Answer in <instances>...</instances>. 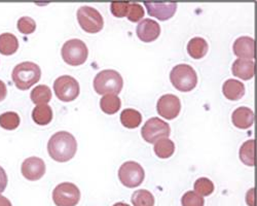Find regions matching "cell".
<instances>
[{"instance_id": "30bf717a", "label": "cell", "mask_w": 257, "mask_h": 206, "mask_svg": "<svg viewBox=\"0 0 257 206\" xmlns=\"http://www.w3.org/2000/svg\"><path fill=\"white\" fill-rule=\"evenodd\" d=\"M170 134V125L160 118L149 119L141 129V135L148 143H156L161 138L169 137Z\"/></svg>"}, {"instance_id": "d6a6232c", "label": "cell", "mask_w": 257, "mask_h": 206, "mask_svg": "<svg viewBox=\"0 0 257 206\" xmlns=\"http://www.w3.org/2000/svg\"><path fill=\"white\" fill-rule=\"evenodd\" d=\"M128 5L130 3H112L110 5V10L111 13L114 17L116 18H123L126 17L127 15V10H128Z\"/></svg>"}, {"instance_id": "e0dca14e", "label": "cell", "mask_w": 257, "mask_h": 206, "mask_svg": "<svg viewBox=\"0 0 257 206\" xmlns=\"http://www.w3.org/2000/svg\"><path fill=\"white\" fill-rule=\"evenodd\" d=\"M232 74L242 79H251L255 74V63L253 60L237 59L231 67Z\"/></svg>"}, {"instance_id": "f1b7e54d", "label": "cell", "mask_w": 257, "mask_h": 206, "mask_svg": "<svg viewBox=\"0 0 257 206\" xmlns=\"http://www.w3.org/2000/svg\"><path fill=\"white\" fill-rule=\"evenodd\" d=\"M195 192L201 196H209L214 192V183L207 177H200L195 182Z\"/></svg>"}, {"instance_id": "83f0119b", "label": "cell", "mask_w": 257, "mask_h": 206, "mask_svg": "<svg viewBox=\"0 0 257 206\" xmlns=\"http://www.w3.org/2000/svg\"><path fill=\"white\" fill-rule=\"evenodd\" d=\"M20 117L15 112H7L0 115V127L6 130H15L20 125Z\"/></svg>"}, {"instance_id": "f546056e", "label": "cell", "mask_w": 257, "mask_h": 206, "mask_svg": "<svg viewBox=\"0 0 257 206\" xmlns=\"http://www.w3.org/2000/svg\"><path fill=\"white\" fill-rule=\"evenodd\" d=\"M181 204L182 206H204L205 200L195 191H188L182 196Z\"/></svg>"}, {"instance_id": "7a4b0ae2", "label": "cell", "mask_w": 257, "mask_h": 206, "mask_svg": "<svg viewBox=\"0 0 257 206\" xmlns=\"http://www.w3.org/2000/svg\"><path fill=\"white\" fill-rule=\"evenodd\" d=\"M41 76L40 67L33 62L26 61L18 64L12 73V78L15 86L20 90H28L36 82L39 81Z\"/></svg>"}, {"instance_id": "1f68e13d", "label": "cell", "mask_w": 257, "mask_h": 206, "mask_svg": "<svg viewBox=\"0 0 257 206\" xmlns=\"http://www.w3.org/2000/svg\"><path fill=\"white\" fill-rule=\"evenodd\" d=\"M144 17V9L141 5L136 3H130L128 5L126 18L131 22H139V21Z\"/></svg>"}, {"instance_id": "d6986e66", "label": "cell", "mask_w": 257, "mask_h": 206, "mask_svg": "<svg viewBox=\"0 0 257 206\" xmlns=\"http://www.w3.org/2000/svg\"><path fill=\"white\" fill-rule=\"evenodd\" d=\"M208 52V43L203 37L191 38L187 44V53L194 59H202Z\"/></svg>"}, {"instance_id": "e575fe53", "label": "cell", "mask_w": 257, "mask_h": 206, "mask_svg": "<svg viewBox=\"0 0 257 206\" xmlns=\"http://www.w3.org/2000/svg\"><path fill=\"white\" fill-rule=\"evenodd\" d=\"M8 95V89L5 82L3 80H0V102L4 101Z\"/></svg>"}, {"instance_id": "d590c367", "label": "cell", "mask_w": 257, "mask_h": 206, "mask_svg": "<svg viewBox=\"0 0 257 206\" xmlns=\"http://www.w3.org/2000/svg\"><path fill=\"white\" fill-rule=\"evenodd\" d=\"M246 202L249 206H254V189H251L246 195Z\"/></svg>"}, {"instance_id": "836d02e7", "label": "cell", "mask_w": 257, "mask_h": 206, "mask_svg": "<svg viewBox=\"0 0 257 206\" xmlns=\"http://www.w3.org/2000/svg\"><path fill=\"white\" fill-rule=\"evenodd\" d=\"M8 185V175L6 173V170L0 166V194L4 193Z\"/></svg>"}, {"instance_id": "9c48e42d", "label": "cell", "mask_w": 257, "mask_h": 206, "mask_svg": "<svg viewBox=\"0 0 257 206\" xmlns=\"http://www.w3.org/2000/svg\"><path fill=\"white\" fill-rule=\"evenodd\" d=\"M54 91L58 99L63 102H70L78 97L80 87L74 77L70 75H62L55 80Z\"/></svg>"}, {"instance_id": "8d00e7d4", "label": "cell", "mask_w": 257, "mask_h": 206, "mask_svg": "<svg viewBox=\"0 0 257 206\" xmlns=\"http://www.w3.org/2000/svg\"><path fill=\"white\" fill-rule=\"evenodd\" d=\"M0 206H13V205L8 198H6L5 196L0 194Z\"/></svg>"}, {"instance_id": "7c38bea8", "label": "cell", "mask_w": 257, "mask_h": 206, "mask_svg": "<svg viewBox=\"0 0 257 206\" xmlns=\"http://www.w3.org/2000/svg\"><path fill=\"white\" fill-rule=\"evenodd\" d=\"M23 176L31 181L40 179L46 173V163L38 157L27 158L21 167Z\"/></svg>"}, {"instance_id": "74e56055", "label": "cell", "mask_w": 257, "mask_h": 206, "mask_svg": "<svg viewBox=\"0 0 257 206\" xmlns=\"http://www.w3.org/2000/svg\"><path fill=\"white\" fill-rule=\"evenodd\" d=\"M113 206H130V205L126 204V203H123V202H117Z\"/></svg>"}, {"instance_id": "9a60e30c", "label": "cell", "mask_w": 257, "mask_h": 206, "mask_svg": "<svg viewBox=\"0 0 257 206\" xmlns=\"http://www.w3.org/2000/svg\"><path fill=\"white\" fill-rule=\"evenodd\" d=\"M232 50L239 59L253 60L255 57V41L250 36H241L235 39Z\"/></svg>"}, {"instance_id": "4fadbf2b", "label": "cell", "mask_w": 257, "mask_h": 206, "mask_svg": "<svg viewBox=\"0 0 257 206\" xmlns=\"http://www.w3.org/2000/svg\"><path fill=\"white\" fill-rule=\"evenodd\" d=\"M136 33L143 43H152L161 34V26L153 19H144L137 25Z\"/></svg>"}, {"instance_id": "ffe728a7", "label": "cell", "mask_w": 257, "mask_h": 206, "mask_svg": "<svg viewBox=\"0 0 257 206\" xmlns=\"http://www.w3.org/2000/svg\"><path fill=\"white\" fill-rule=\"evenodd\" d=\"M120 122L122 126L127 129H135L140 126L142 122L141 114L133 109L123 110L120 114Z\"/></svg>"}, {"instance_id": "d4e9b609", "label": "cell", "mask_w": 257, "mask_h": 206, "mask_svg": "<svg viewBox=\"0 0 257 206\" xmlns=\"http://www.w3.org/2000/svg\"><path fill=\"white\" fill-rule=\"evenodd\" d=\"M30 97L36 106L47 105L52 99V91L47 85H39L31 91Z\"/></svg>"}, {"instance_id": "8fae6325", "label": "cell", "mask_w": 257, "mask_h": 206, "mask_svg": "<svg viewBox=\"0 0 257 206\" xmlns=\"http://www.w3.org/2000/svg\"><path fill=\"white\" fill-rule=\"evenodd\" d=\"M157 111L166 120H173L178 117L181 111L180 99L173 94H165L158 101Z\"/></svg>"}, {"instance_id": "52a82bcc", "label": "cell", "mask_w": 257, "mask_h": 206, "mask_svg": "<svg viewBox=\"0 0 257 206\" xmlns=\"http://www.w3.org/2000/svg\"><path fill=\"white\" fill-rule=\"evenodd\" d=\"M77 21L85 32L98 33L103 29L104 20L102 15L92 7H81L77 11Z\"/></svg>"}, {"instance_id": "603a6c76", "label": "cell", "mask_w": 257, "mask_h": 206, "mask_svg": "<svg viewBox=\"0 0 257 206\" xmlns=\"http://www.w3.org/2000/svg\"><path fill=\"white\" fill-rule=\"evenodd\" d=\"M32 119L39 126L49 125L53 120V111L47 105L37 106L32 112Z\"/></svg>"}, {"instance_id": "7402d4cb", "label": "cell", "mask_w": 257, "mask_h": 206, "mask_svg": "<svg viewBox=\"0 0 257 206\" xmlns=\"http://www.w3.org/2000/svg\"><path fill=\"white\" fill-rule=\"evenodd\" d=\"M121 107V101L118 96L113 94L104 95L100 100V108L103 113L107 115L116 114Z\"/></svg>"}, {"instance_id": "484cf974", "label": "cell", "mask_w": 257, "mask_h": 206, "mask_svg": "<svg viewBox=\"0 0 257 206\" xmlns=\"http://www.w3.org/2000/svg\"><path fill=\"white\" fill-rule=\"evenodd\" d=\"M254 151H255V141L253 139L245 141L239 152V156L241 161L247 165V166H254L255 165V157H254Z\"/></svg>"}, {"instance_id": "5bb4252c", "label": "cell", "mask_w": 257, "mask_h": 206, "mask_svg": "<svg viewBox=\"0 0 257 206\" xmlns=\"http://www.w3.org/2000/svg\"><path fill=\"white\" fill-rule=\"evenodd\" d=\"M148 15L155 17L160 21H167L172 18L177 10V4H160L145 3L144 4Z\"/></svg>"}, {"instance_id": "6da1fadb", "label": "cell", "mask_w": 257, "mask_h": 206, "mask_svg": "<svg viewBox=\"0 0 257 206\" xmlns=\"http://www.w3.org/2000/svg\"><path fill=\"white\" fill-rule=\"evenodd\" d=\"M77 142L75 137L66 131L55 133L48 142L50 157L57 162H68L76 154Z\"/></svg>"}, {"instance_id": "4316f807", "label": "cell", "mask_w": 257, "mask_h": 206, "mask_svg": "<svg viewBox=\"0 0 257 206\" xmlns=\"http://www.w3.org/2000/svg\"><path fill=\"white\" fill-rule=\"evenodd\" d=\"M131 200L134 206H155V197L147 190L135 191Z\"/></svg>"}, {"instance_id": "2e32d148", "label": "cell", "mask_w": 257, "mask_h": 206, "mask_svg": "<svg viewBox=\"0 0 257 206\" xmlns=\"http://www.w3.org/2000/svg\"><path fill=\"white\" fill-rule=\"evenodd\" d=\"M231 121L233 126L239 129L250 128L254 123L253 111L249 108L241 107L232 113Z\"/></svg>"}, {"instance_id": "ac0fdd59", "label": "cell", "mask_w": 257, "mask_h": 206, "mask_svg": "<svg viewBox=\"0 0 257 206\" xmlns=\"http://www.w3.org/2000/svg\"><path fill=\"white\" fill-rule=\"evenodd\" d=\"M223 95L231 101L240 100L245 95V86L238 79L229 78L224 81L222 86Z\"/></svg>"}, {"instance_id": "5b68a950", "label": "cell", "mask_w": 257, "mask_h": 206, "mask_svg": "<svg viewBox=\"0 0 257 206\" xmlns=\"http://www.w3.org/2000/svg\"><path fill=\"white\" fill-rule=\"evenodd\" d=\"M63 60L71 66H79L88 59L89 50L87 45L78 38L67 40L61 50Z\"/></svg>"}, {"instance_id": "8992f818", "label": "cell", "mask_w": 257, "mask_h": 206, "mask_svg": "<svg viewBox=\"0 0 257 206\" xmlns=\"http://www.w3.org/2000/svg\"><path fill=\"white\" fill-rule=\"evenodd\" d=\"M145 172L141 165L135 161L124 162L118 170V178L126 188H137L143 182Z\"/></svg>"}, {"instance_id": "277c9868", "label": "cell", "mask_w": 257, "mask_h": 206, "mask_svg": "<svg viewBox=\"0 0 257 206\" xmlns=\"http://www.w3.org/2000/svg\"><path fill=\"white\" fill-rule=\"evenodd\" d=\"M170 80L178 91L189 92L198 85V74L190 65L178 64L171 70Z\"/></svg>"}, {"instance_id": "44dd1931", "label": "cell", "mask_w": 257, "mask_h": 206, "mask_svg": "<svg viewBox=\"0 0 257 206\" xmlns=\"http://www.w3.org/2000/svg\"><path fill=\"white\" fill-rule=\"evenodd\" d=\"M19 49L18 38L12 33H3L0 35V54L5 56L14 55Z\"/></svg>"}, {"instance_id": "4dcf8cb0", "label": "cell", "mask_w": 257, "mask_h": 206, "mask_svg": "<svg viewBox=\"0 0 257 206\" xmlns=\"http://www.w3.org/2000/svg\"><path fill=\"white\" fill-rule=\"evenodd\" d=\"M18 30L23 34H31L36 29L35 21L30 17H22L18 21Z\"/></svg>"}, {"instance_id": "cb8c5ba5", "label": "cell", "mask_w": 257, "mask_h": 206, "mask_svg": "<svg viewBox=\"0 0 257 206\" xmlns=\"http://www.w3.org/2000/svg\"><path fill=\"white\" fill-rule=\"evenodd\" d=\"M155 153L161 159H168L172 156L175 152V144L174 142L169 139L168 137H164L159 139L155 143Z\"/></svg>"}, {"instance_id": "ba28073f", "label": "cell", "mask_w": 257, "mask_h": 206, "mask_svg": "<svg viewBox=\"0 0 257 206\" xmlns=\"http://www.w3.org/2000/svg\"><path fill=\"white\" fill-rule=\"evenodd\" d=\"M53 200L57 206H76L80 200V191L72 182H62L54 189Z\"/></svg>"}, {"instance_id": "3957f363", "label": "cell", "mask_w": 257, "mask_h": 206, "mask_svg": "<svg viewBox=\"0 0 257 206\" xmlns=\"http://www.w3.org/2000/svg\"><path fill=\"white\" fill-rule=\"evenodd\" d=\"M123 86V79L119 72L113 69L100 71L94 78V89L99 95H118Z\"/></svg>"}]
</instances>
